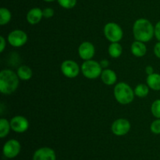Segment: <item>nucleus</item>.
Listing matches in <instances>:
<instances>
[{
    "mask_svg": "<svg viewBox=\"0 0 160 160\" xmlns=\"http://www.w3.org/2000/svg\"><path fill=\"white\" fill-rule=\"evenodd\" d=\"M133 34L135 40L148 42L155 36V27L147 19H138L133 26Z\"/></svg>",
    "mask_w": 160,
    "mask_h": 160,
    "instance_id": "nucleus-1",
    "label": "nucleus"
},
{
    "mask_svg": "<svg viewBox=\"0 0 160 160\" xmlns=\"http://www.w3.org/2000/svg\"><path fill=\"white\" fill-rule=\"evenodd\" d=\"M19 77L11 70H2L0 72V92L9 95L16 92L19 86Z\"/></svg>",
    "mask_w": 160,
    "mask_h": 160,
    "instance_id": "nucleus-2",
    "label": "nucleus"
},
{
    "mask_svg": "<svg viewBox=\"0 0 160 160\" xmlns=\"http://www.w3.org/2000/svg\"><path fill=\"white\" fill-rule=\"evenodd\" d=\"M114 97L121 105H128L133 102L134 98V91L131 86L124 82H120L114 88Z\"/></svg>",
    "mask_w": 160,
    "mask_h": 160,
    "instance_id": "nucleus-3",
    "label": "nucleus"
},
{
    "mask_svg": "<svg viewBox=\"0 0 160 160\" xmlns=\"http://www.w3.org/2000/svg\"><path fill=\"white\" fill-rule=\"evenodd\" d=\"M102 68L97 61L86 60L81 65V73L88 79L94 80L101 76Z\"/></svg>",
    "mask_w": 160,
    "mask_h": 160,
    "instance_id": "nucleus-4",
    "label": "nucleus"
},
{
    "mask_svg": "<svg viewBox=\"0 0 160 160\" xmlns=\"http://www.w3.org/2000/svg\"><path fill=\"white\" fill-rule=\"evenodd\" d=\"M106 38L110 42H119L123 36V31L121 27L117 23L109 22L107 23L103 29Z\"/></svg>",
    "mask_w": 160,
    "mask_h": 160,
    "instance_id": "nucleus-5",
    "label": "nucleus"
},
{
    "mask_svg": "<svg viewBox=\"0 0 160 160\" xmlns=\"http://www.w3.org/2000/svg\"><path fill=\"white\" fill-rule=\"evenodd\" d=\"M7 41L11 46L20 48L23 46L28 42V34L22 30H14L8 34Z\"/></svg>",
    "mask_w": 160,
    "mask_h": 160,
    "instance_id": "nucleus-6",
    "label": "nucleus"
},
{
    "mask_svg": "<svg viewBox=\"0 0 160 160\" xmlns=\"http://www.w3.org/2000/svg\"><path fill=\"white\" fill-rule=\"evenodd\" d=\"M60 69L62 74L68 78H74L78 77L81 70L79 65L76 62L70 59L63 61L61 64Z\"/></svg>",
    "mask_w": 160,
    "mask_h": 160,
    "instance_id": "nucleus-7",
    "label": "nucleus"
},
{
    "mask_svg": "<svg viewBox=\"0 0 160 160\" xmlns=\"http://www.w3.org/2000/svg\"><path fill=\"white\" fill-rule=\"evenodd\" d=\"M131 128L129 120L124 118L116 120L111 126V131L117 136H124L130 131Z\"/></svg>",
    "mask_w": 160,
    "mask_h": 160,
    "instance_id": "nucleus-8",
    "label": "nucleus"
},
{
    "mask_svg": "<svg viewBox=\"0 0 160 160\" xmlns=\"http://www.w3.org/2000/svg\"><path fill=\"white\" fill-rule=\"evenodd\" d=\"M20 148L21 146L20 142L16 139H11L5 143L2 148L3 155L8 159H12L18 156Z\"/></svg>",
    "mask_w": 160,
    "mask_h": 160,
    "instance_id": "nucleus-9",
    "label": "nucleus"
},
{
    "mask_svg": "<svg viewBox=\"0 0 160 160\" xmlns=\"http://www.w3.org/2000/svg\"><path fill=\"white\" fill-rule=\"evenodd\" d=\"M11 129L17 133H23L29 128V122L23 116H15L10 120Z\"/></svg>",
    "mask_w": 160,
    "mask_h": 160,
    "instance_id": "nucleus-10",
    "label": "nucleus"
},
{
    "mask_svg": "<svg viewBox=\"0 0 160 160\" xmlns=\"http://www.w3.org/2000/svg\"><path fill=\"white\" fill-rule=\"evenodd\" d=\"M95 48L93 44L89 42H84L78 47V55L83 60H90L94 57Z\"/></svg>",
    "mask_w": 160,
    "mask_h": 160,
    "instance_id": "nucleus-11",
    "label": "nucleus"
},
{
    "mask_svg": "<svg viewBox=\"0 0 160 160\" xmlns=\"http://www.w3.org/2000/svg\"><path fill=\"white\" fill-rule=\"evenodd\" d=\"M33 160H56V152L48 147L40 148L34 153Z\"/></svg>",
    "mask_w": 160,
    "mask_h": 160,
    "instance_id": "nucleus-12",
    "label": "nucleus"
},
{
    "mask_svg": "<svg viewBox=\"0 0 160 160\" xmlns=\"http://www.w3.org/2000/svg\"><path fill=\"white\" fill-rule=\"evenodd\" d=\"M43 18V10L40 8H33L27 14V20L31 25L38 24Z\"/></svg>",
    "mask_w": 160,
    "mask_h": 160,
    "instance_id": "nucleus-13",
    "label": "nucleus"
},
{
    "mask_svg": "<svg viewBox=\"0 0 160 160\" xmlns=\"http://www.w3.org/2000/svg\"><path fill=\"white\" fill-rule=\"evenodd\" d=\"M101 80L106 85H113L117 81V75L115 71L111 69H104L102 72Z\"/></svg>",
    "mask_w": 160,
    "mask_h": 160,
    "instance_id": "nucleus-14",
    "label": "nucleus"
},
{
    "mask_svg": "<svg viewBox=\"0 0 160 160\" xmlns=\"http://www.w3.org/2000/svg\"><path fill=\"white\" fill-rule=\"evenodd\" d=\"M131 53L134 55L135 57H143L147 52L146 45L144 42H140V41H137L134 42L131 45Z\"/></svg>",
    "mask_w": 160,
    "mask_h": 160,
    "instance_id": "nucleus-15",
    "label": "nucleus"
},
{
    "mask_svg": "<svg viewBox=\"0 0 160 160\" xmlns=\"http://www.w3.org/2000/svg\"><path fill=\"white\" fill-rule=\"evenodd\" d=\"M147 85L154 91H160V74L153 73L152 74L148 75L146 79Z\"/></svg>",
    "mask_w": 160,
    "mask_h": 160,
    "instance_id": "nucleus-16",
    "label": "nucleus"
},
{
    "mask_svg": "<svg viewBox=\"0 0 160 160\" xmlns=\"http://www.w3.org/2000/svg\"><path fill=\"white\" fill-rule=\"evenodd\" d=\"M17 75H18L20 80L22 81H29L31 78H32V70L28 66L23 65L20 66L17 71Z\"/></svg>",
    "mask_w": 160,
    "mask_h": 160,
    "instance_id": "nucleus-17",
    "label": "nucleus"
},
{
    "mask_svg": "<svg viewBox=\"0 0 160 160\" xmlns=\"http://www.w3.org/2000/svg\"><path fill=\"white\" fill-rule=\"evenodd\" d=\"M108 52L110 57L114 58V59L119 58L123 52L122 45L119 42H111L108 48Z\"/></svg>",
    "mask_w": 160,
    "mask_h": 160,
    "instance_id": "nucleus-18",
    "label": "nucleus"
},
{
    "mask_svg": "<svg viewBox=\"0 0 160 160\" xmlns=\"http://www.w3.org/2000/svg\"><path fill=\"white\" fill-rule=\"evenodd\" d=\"M10 129V121L5 118H2L0 120V138H6L9 134Z\"/></svg>",
    "mask_w": 160,
    "mask_h": 160,
    "instance_id": "nucleus-19",
    "label": "nucleus"
},
{
    "mask_svg": "<svg viewBox=\"0 0 160 160\" xmlns=\"http://www.w3.org/2000/svg\"><path fill=\"white\" fill-rule=\"evenodd\" d=\"M12 18V13L10 11L6 8H1L0 9V25L4 26L9 23Z\"/></svg>",
    "mask_w": 160,
    "mask_h": 160,
    "instance_id": "nucleus-20",
    "label": "nucleus"
},
{
    "mask_svg": "<svg viewBox=\"0 0 160 160\" xmlns=\"http://www.w3.org/2000/svg\"><path fill=\"white\" fill-rule=\"evenodd\" d=\"M134 94L138 98H145L149 93V87L146 84H139L134 88Z\"/></svg>",
    "mask_w": 160,
    "mask_h": 160,
    "instance_id": "nucleus-21",
    "label": "nucleus"
},
{
    "mask_svg": "<svg viewBox=\"0 0 160 160\" xmlns=\"http://www.w3.org/2000/svg\"><path fill=\"white\" fill-rule=\"evenodd\" d=\"M151 112L156 119H160V99L153 102L151 106Z\"/></svg>",
    "mask_w": 160,
    "mask_h": 160,
    "instance_id": "nucleus-22",
    "label": "nucleus"
},
{
    "mask_svg": "<svg viewBox=\"0 0 160 160\" xmlns=\"http://www.w3.org/2000/svg\"><path fill=\"white\" fill-rule=\"evenodd\" d=\"M58 3L61 7L64 9H72L77 4V0H57Z\"/></svg>",
    "mask_w": 160,
    "mask_h": 160,
    "instance_id": "nucleus-23",
    "label": "nucleus"
},
{
    "mask_svg": "<svg viewBox=\"0 0 160 160\" xmlns=\"http://www.w3.org/2000/svg\"><path fill=\"white\" fill-rule=\"evenodd\" d=\"M150 130L155 134H160V119H156L150 125Z\"/></svg>",
    "mask_w": 160,
    "mask_h": 160,
    "instance_id": "nucleus-24",
    "label": "nucleus"
},
{
    "mask_svg": "<svg viewBox=\"0 0 160 160\" xmlns=\"http://www.w3.org/2000/svg\"><path fill=\"white\" fill-rule=\"evenodd\" d=\"M42 10H43V17H45V18L46 19L52 18L55 14L54 9H52V8L50 7L45 8V9H42Z\"/></svg>",
    "mask_w": 160,
    "mask_h": 160,
    "instance_id": "nucleus-25",
    "label": "nucleus"
},
{
    "mask_svg": "<svg viewBox=\"0 0 160 160\" xmlns=\"http://www.w3.org/2000/svg\"><path fill=\"white\" fill-rule=\"evenodd\" d=\"M155 37L160 42V20L155 26Z\"/></svg>",
    "mask_w": 160,
    "mask_h": 160,
    "instance_id": "nucleus-26",
    "label": "nucleus"
},
{
    "mask_svg": "<svg viewBox=\"0 0 160 160\" xmlns=\"http://www.w3.org/2000/svg\"><path fill=\"white\" fill-rule=\"evenodd\" d=\"M154 54L157 58L160 59V42H157L154 46Z\"/></svg>",
    "mask_w": 160,
    "mask_h": 160,
    "instance_id": "nucleus-27",
    "label": "nucleus"
},
{
    "mask_svg": "<svg viewBox=\"0 0 160 160\" xmlns=\"http://www.w3.org/2000/svg\"><path fill=\"white\" fill-rule=\"evenodd\" d=\"M0 43H1V45H0V52H3L6 45V42L3 36H0Z\"/></svg>",
    "mask_w": 160,
    "mask_h": 160,
    "instance_id": "nucleus-28",
    "label": "nucleus"
},
{
    "mask_svg": "<svg viewBox=\"0 0 160 160\" xmlns=\"http://www.w3.org/2000/svg\"><path fill=\"white\" fill-rule=\"evenodd\" d=\"M100 65H101L102 68L106 69L109 65V62L107 59H102V61H100Z\"/></svg>",
    "mask_w": 160,
    "mask_h": 160,
    "instance_id": "nucleus-29",
    "label": "nucleus"
},
{
    "mask_svg": "<svg viewBox=\"0 0 160 160\" xmlns=\"http://www.w3.org/2000/svg\"><path fill=\"white\" fill-rule=\"evenodd\" d=\"M145 73L148 75L152 74V73H154V69H153V67H152V66H147V67H145Z\"/></svg>",
    "mask_w": 160,
    "mask_h": 160,
    "instance_id": "nucleus-30",
    "label": "nucleus"
},
{
    "mask_svg": "<svg viewBox=\"0 0 160 160\" xmlns=\"http://www.w3.org/2000/svg\"><path fill=\"white\" fill-rule=\"evenodd\" d=\"M43 1L47 2H54L55 0H43Z\"/></svg>",
    "mask_w": 160,
    "mask_h": 160,
    "instance_id": "nucleus-31",
    "label": "nucleus"
}]
</instances>
